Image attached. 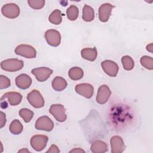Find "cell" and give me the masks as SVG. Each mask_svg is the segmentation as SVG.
I'll return each mask as SVG.
<instances>
[{"label": "cell", "mask_w": 153, "mask_h": 153, "mask_svg": "<svg viewBox=\"0 0 153 153\" xmlns=\"http://www.w3.org/2000/svg\"><path fill=\"white\" fill-rule=\"evenodd\" d=\"M27 3L29 5L35 10L41 9L45 4L44 0H28Z\"/></svg>", "instance_id": "obj_28"}, {"label": "cell", "mask_w": 153, "mask_h": 153, "mask_svg": "<svg viewBox=\"0 0 153 153\" xmlns=\"http://www.w3.org/2000/svg\"><path fill=\"white\" fill-rule=\"evenodd\" d=\"M81 55L83 59L93 62L94 61L97 57V50L96 47L85 48L81 50Z\"/></svg>", "instance_id": "obj_18"}, {"label": "cell", "mask_w": 153, "mask_h": 153, "mask_svg": "<svg viewBox=\"0 0 153 153\" xmlns=\"http://www.w3.org/2000/svg\"><path fill=\"white\" fill-rule=\"evenodd\" d=\"M108 149L106 143L100 140H97L93 142L90 147V150L93 153H103L108 151Z\"/></svg>", "instance_id": "obj_17"}, {"label": "cell", "mask_w": 153, "mask_h": 153, "mask_svg": "<svg viewBox=\"0 0 153 153\" xmlns=\"http://www.w3.org/2000/svg\"><path fill=\"white\" fill-rule=\"evenodd\" d=\"M27 100L28 102L35 108H40L44 105V99L37 90H33L27 95Z\"/></svg>", "instance_id": "obj_2"}, {"label": "cell", "mask_w": 153, "mask_h": 153, "mask_svg": "<svg viewBox=\"0 0 153 153\" xmlns=\"http://www.w3.org/2000/svg\"><path fill=\"white\" fill-rule=\"evenodd\" d=\"M146 48L148 51L150 52L151 53H153V50H153V45H152V43H151V44L147 45L146 47Z\"/></svg>", "instance_id": "obj_33"}, {"label": "cell", "mask_w": 153, "mask_h": 153, "mask_svg": "<svg viewBox=\"0 0 153 153\" xmlns=\"http://www.w3.org/2000/svg\"><path fill=\"white\" fill-rule=\"evenodd\" d=\"M16 85L20 89L25 90L28 88L32 84L31 78L25 74L19 75L15 79Z\"/></svg>", "instance_id": "obj_16"}, {"label": "cell", "mask_w": 153, "mask_h": 153, "mask_svg": "<svg viewBox=\"0 0 153 153\" xmlns=\"http://www.w3.org/2000/svg\"><path fill=\"white\" fill-rule=\"evenodd\" d=\"M30 152V151L29 150L27 149V148H25V149H22L20 151H18V152Z\"/></svg>", "instance_id": "obj_34"}, {"label": "cell", "mask_w": 153, "mask_h": 153, "mask_svg": "<svg viewBox=\"0 0 153 153\" xmlns=\"http://www.w3.org/2000/svg\"><path fill=\"white\" fill-rule=\"evenodd\" d=\"M121 62L123 68L126 71H130L133 69L134 63L133 59L129 56H124L121 58Z\"/></svg>", "instance_id": "obj_25"}, {"label": "cell", "mask_w": 153, "mask_h": 153, "mask_svg": "<svg viewBox=\"0 0 153 153\" xmlns=\"http://www.w3.org/2000/svg\"><path fill=\"white\" fill-rule=\"evenodd\" d=\"M49 112L59 122H64L67 118L66 109L61 104L52 105L49 109Z\"/></svg>", "instance_id": "obj_4"}, {"label": "cell", "mask_w": 153, "mask_h": 153, "mask_svg": "<svg viewBox=\"0 0 153 153\" xmlns=\"http://www.w3.org/2000/svg\"><path fill=\"white\" fill-rule=\"evenodd\" d=\"M75 90L77 93L87 99L91 98L94 93L93 86L88 83H81L77 84L75 87Z\"/></svg>", "instance_id": "obj_10"}, {"label": "cell", "mask_w": 153, "mask_h": 153, "mask_svg": "<svg viewBox=\"0 0 153 153\" xmlns=\"http://www.w3.org/2000/svg\"><path fill=\"white\" fill-rule=\"evenodd\" d=\"M47 153L51 152V153H57V152H60V150L59 149L58 147L55 145H52L49 148V149L47 151Z\"/></svg>", "instance_id": "obj_30"}, {"label": "cell", "mask_w": 153, "mask_h": 153, "mask_svg": "<svg viewBox=\"0 0 153 153\" xmlns=\"http://www.w3.org/2000/svg\"><path fill=\"white\" fill-rule=\"evenodd\" d=\"M101 66L104 72L109 76L113 77L117 76L119 67L115 62L110 60H106L102 62Z\"/></svg>", "instance_id": "obj_11"}, {"label": "cell", "mask_w": 153, "mask_h": 153, "mask_svg": "<svg viewBox=\"0 0 153 153\" xmlns=\"http://www.w3.org/2000/svg\"><path fill=\"white\" fill-rule=\"evenodd\" d=\"M31 72L35 75L38 81L44 82L50 77L53 71L52 69L47 67H39L33 69Z\"/></svg>", "instance_id": "obj_9"}, {"label": "cell", "mask_w": 153, "mask_h": 153, "mask_svg": "<svg viewBox=\"0 0 153 153\" xmlns=\"http://www.w3.org/2000/svg\"><path fill=\"white\" fill-rule=\"evenodd\" d=\"M82 18L83 20L87 22L93 21L94 18V11L93 8L88 5H85L82 9Z\"/></svg>", "instance_id": "obj_20"}, {"label": "cell", "mask_w": 153, "mask_h": 153, "mask_svg": "<svg viewBox=\"0 0 153 153\" xmlns=\"http://www.w3.org/2000/svg\"><path fill=\"white\" fill-rule=\"evenodd\" d=\"M111 152L121 153L126 148V146L121 137L119 136H114L110 140Z\"/></svg>", "instance_id": "obj_12"}, {"label": "cell", "mask_w": 153, "mask_h": 153, "mask_svg": "<svg viewBox=\"0 0 153 153\" xmlns=\"http://www.w3.org/2000/svg\"><path fill=\"white\" fill-rule=\"evenodd\" d=\"M115 6L109 3H105L100 6L99 8V19L102 22H106L111 14L112 8Z\"/></svg>", "instance_id": "obj_13"}, {"label": "cell", "mask_w": 153, "mask_h": 153, "mask_svg": "<svg viewBox=\"0 0 153 153\" xmlns=\"http://www.w3.org/2000/svg\"><path fill=\"white\" fill-rule=\"evenodd\" d=\"M111 94V90L106 85H101L97 91L96 101L99 104H105L108 101Z\"/></svg>", "instance_id": "obj_15"}, {"label": "cell", "mask_w": 153, "mask_h": 153, "mask_svg": "<svg viewBox=\"0 0 153 153\" xmlns=\"http://www.w3.org/2000/svg\"><path fill=\"white\" fill-rule=\"evenodd\" d=\"M48 20L54 25H59L62 21V13L59 10H54L49 16Z\"/></svg>", "instance_id": "obj_23"}, {"label": "cell", "mask_w": 153, "mask_h": 153, "mask_svg": "<svg viewBox=\"0 0 153 153\" xmlns=\"http://www.w3.org/2000/svg\"><path fill=\"white\" fill-rule=\"evenodd\" d=\"M47 42L51 46L57 47L60 44L61 35L60 32L55 29L47 30L45 33Z\"/></svg>", "instance_id": "obj_7"}, {"label": "cell", "mask_w": 153, "mask_h": 153, "mask_svg": "<svg viewBox=\"0 0 153 153\" xmlns=\"http://www.w3.org/2000/svg\"><path fill=\"white\" fill-rule=\"evenodd\" d=\"M23 125L18 120H13L10 125V131L13 134H19L23 131Z\"/></svg>", "instance_id": "obj_22"}, {"label": "cell", "mask_w": 153, "mask_h": 153, "mask_svg": "<svg viewBox=\"0 0 153 153\" xmlns=\"http://www.w3.org/2000/svg\"><path fill=\"white\" fill-rule=\"evenodd\" d=\"M23 62L18 59H9L3 60L1 63V69L8 72H16L22 69Z\"/></svg>", "instance_id": "obj_1"}, {"label": "cell", "mask_w": 153, "mask_h": 153, "mask_svg": "<svg viewBox=\"0 0 153 153\" xmlns=\"http://www.w3.org/2000/svg\"><path fill=\"white\" fill-rule=\"evenodd\" d=\"M14 52L16 54L27 59L35 58L36 56V50L32 46L27 44H21L18 45L16 48Z\"/></svg>", "instance_id": "obj_3"}, {"label": "cell", "mask_w": 153, "mask_h": 153, "mask_svg": "<svg viewBox=\"0 0 153 153\" xmlns=\"http://www.w3.org/2000/svg\"><path fill=\"white\" fill-rule=\"evenodd\" d=\"M19 114L25 123L30 122L34 115L33 112L27 108L21 109L19 112Z\"/></svg>", "instance_id": "obj_26"}, {"label": "cell", "mask_w": 153, "mask_h": 153, "mask_svg": "<svg viewBox=\"0 0 153 153\" xmlns=\"http://www.w3.org/2000/svg\"><path fill=\"white\" fill-rule=\"evenodd\" d=\"M79 14V10L76 6L75 5H71L67 10H66V15L69 20L74 21L75 20Z\"/></svg>", "instance_id": "obj_24"}, {"label": "cell", "mask_w": 153, "mask_h": 153, "mask_svg": "<svg viewBox=\"0 0 153 153\" xmlns=\"http://www.w3.org/2000/svg\"><path fill=\"white\" fill-rule=\"evenodd\" d=\"M66 81L61 76H56L52 81L51 85L53 88L57 91H61L67 87Z\"/></svg>", "instance_id": "obj_19"}, {"label": "cell", "mask_w": 153, "mask_h": 153, "mask_svg": "<svg viewBox=\"0 0 153 153\" xmlns=\"http://www.w3.org/2000/svg\"><path fill=\"white\" fill-rule=\"evenodd\" d=\"M2 14L9 19H15L20 14V8L19 6L14 3L5 4L1 8Z\"/></svg>", "instance_id": "obj_5"}, {"label": "cell", "mask_w": 153, "mask_h": 153, "mask_svg": "<svg viewBox=\"0 0 153 153\" xmlns=\"http://www.w3.org/2000/svg\"><path fill=\"white\" fill-rule=\"evenodd\" d=\"M11 85L10 79L3 75H0V89H4L9 87Z\"/></svg>", "instance_id": "obj_29"}, {"label": "cell", "mask_w": 153, "mask_h": 153, "mask_svg": "<svg viewBox=\"0 0 153 153\" xmlns=\"http://www.w3.org/2000/svg\"><path fill=\"white\" fill-rule=\"evenodd\" d=\"M54 123L47 116H42L38 118L35 123V128L39 130L50 131L53 129Z\"/></svg>", "instance_id": "obj_8"}, {"label": "cell", "mask_w": 153, "mask_h": 153, "mask_svg": "<svg viewBox=\"0 0 153 153\" xmlns=\"http://www.w3.org/2000/svg\"><path fill=\"white\" fill-rule=\"evenodd\" d=\"M68 75L69 78L74 81L81 79L84 75L83 70L79 67H73L69 71Z\"/></svg>", "instance_id": "obj_21"}, {"label": "cell", "mask_w": 153, "mask_h": 153, "mask_svg": "<svg viewBox=\"0 0 153 153\" xmlns=\"http://www.w3.org/2000/svg\"><path fill=\"white\" fill-rule=\"evenodd\" d=\"M22 100V96L18 92H7L5 93L1 98V100H4L10 103L11 106L19 105Z\"/></svg>", "instance_id": "obj_14"}, {"label": "cell", "mask_w": 153, "mask_h": 153, "mask_svg": "<svg viewBox=\"0 0 153 153\" xmlns=\"http://www.w3.org/2000/svg\"><path fill=\"white\" fill-rule=\"evenodd\" d=\"M142 66L148 70H152L153 69V59L148 56H143L140 59Z\"/></svg>", "instance_id": "obj_27"}, {"label": "cell", "mask_w": 153, "mask_h": 153, "mask_svg": "<svg viewBox=\"0 0 153 153\" xmlns=\"http://www.w3.org/2000/svg\"><path fill=\"white\" fill-rule=\"evenodd\" d=\"M48 137L45 135L38 134L32 136L30 139V145L36 151L44 149L47 143Z\"/></svg>", "instance_id": "obj_6"}, {"label": "cell", "mask_w": 153, "mask_h": 153, "mask_svg": "<svg viewBox=\"0 0 153 153\" xmlns=\"http://www.w3.org/2000/svg\"><path fill=\"white\" fill-rule=\"evenodd\" d=\"M6 123V117L5 114L3 112H1V125L0 128H2Z\"/></svg>", "instance_id": "obj_31"}, {"label": "cell", "mask_w": 153, "mask_h": 153, "mask_svg": "<svg viewBox=\"0 0 153 153\" xmlns=\"http://www.w3.org/2000/svg\"><path fill=\"white\" fill-rule=\"evenodd\" d=\"M69 152H85V151L79 148H74L72 150H71L69 151Z\"/></svg>", "instance_id": "obj_32"}]
</instances>
